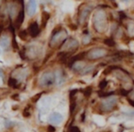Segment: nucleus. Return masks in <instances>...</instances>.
Instances as JSON below:
<instances>
[{"label":"nucleus","mask_w":134,"mask_h":132,"mask_svg":"<svg viewBox=\"0 0 134 132\" xmlns=\"http://www.w3.org/2000/svg\"><path fill=\"white\" fill-rule=\"evenodd\" d=\"M49 122L54 125H59L63 120V117L59 114V113H52L49 116Z\"/></svg>","instance_id":"obj_10"},{"label":"nucleus","mask_w":134,"mask_h":132,"mask_svg":"<svg viewBox=\"0 0 134 132\" xmlns=\"http://www.w3.org/2000/svg\"><path fill=\"white\" fill-rule=\"evenodd\" d=\"M22 115H23V117L25 118H30V116H31V106L27 105V107L24 108L23 112H22Z\"/></svg>","instance_id":"obj_15"},{"label":"nucleus","mask_w":134,"mask_h":132,"mask_svg":"<svg viewBox=\"0 0 134 132\" xmlns=\"http://www.w3.org/2000/svg\"><path fill=\"white\" fill-rule=\"evenodd\" d=\"M11 99L15 101H18L19 100V94H13V95L11 96Z\"/></svg>","instance_id":"obj_21"},{"label":"nucleus","mask_w":134,"mask_h":132,"mask_svg":"<svg viewBox=\"0 0 134 132\" xmlns=\"http://www.w3.org/2000/svg\"><path fill=\"white\" fill-rule=\"evenodd\" d=\"M37 10V2L36 1H28L27 5V12L29 16H32L35 15Z\"/></svg>","instance_id":"obj_11"},{"label":"nucleus","mask_w":134,"mask_h":132,"mask_svg":"<svg viewBox=\"0 0 134 132\" xmlns=\"http://www.w3.org/2000/svg\"><path fill=\"white\" fill-rule=\"evenodd\" d=\"M108 50L102 48H94L86 53V58L88 60H98L108 56Z\"/></svg>","instance_id":"obj_4"},{"label":"nucleus","mask_w":134,"mask_h":132,"mask_svg":"<svg viewBox=\"0 0 134 132\" xmlns=\"http://www.w3.org/2000/svg\"><path fill=\"white\" fill-rule=\"evenodd\" d=\"M48 132H56V129H55L53 126L49 125L48 127Z\"/></svg>","instance_id":"obj_23"},{"label":"nucleus","mask_w":134,"mask_h":132,"mask_svg":"<svg viewBox=\"0 0 134 132\" xmlns=\"http://www.w3.org/2000/svg\"><path fill=\"white\" fill-rule=\"evenodd\" d=\"M0 46H1L2 48H8L9 41H8V38H7V37H2V38L0 39Z\"/></svg>","instance_id":"obj_16"},{"label":"nucleus","mask_w":134,"mask_h":132,"mask_svg":"<svg viewBox=\"0 0 134 132\" xmlns=\"http://www.w3.org/2000/svg\"><path fill=\"white\" fill-rule=\"evenodd\" d=\"M92 10V7L87 5H83L80 7V12H79V23L83 25L87 22L88 18Z\"/></svg>","instance_id":"obj_6"},{"label":"nucleus","mask_w":134,"mask_h":132,"mask_svg":"<svg viewBox=\"0 0 134 132\" xmlns=\"http://www.w3.org/2000/svg\"><path fill=\"white\" fill-rule=\"evenodd\" d=\"M56 81V76L51 71H47L40 78V85L42 87H51Z\"/></svg>","instance_id":"obj_5"},{"label":"nucleus","mask_w":134,"mask_h":132,"mask_svg":"<svg viewBox=\"0 0 134 132\" xmlns=\"http://www.w3.org/2000/svg\"><path fill=\"white\" fill-rule=\"evenodd\" d=\"M65 132H70V131H69V130H68V131H65Z\"/></svg>","instance_id":"obj_24"},{"label":"nucleus","mask_w":134,"mask_h":132,"mask_svg":"<svg viewBox=\"0 0 134 132\" xmlns=\"http://www.w3.org/2000/svg\"><path fill=\"white\" fill-rule=\"evenodd\" d=\"M104 43H105L106 45H108L109 47H114V46H115V42L113 41V39H111V38L105 39V40H104Z\"/></svg>","instance_id":"obj_18"},{"label":"nucleus","mask_w":134,"mask_h":132,"mask_svg":"<svg viewBox=\"0 0 134 132\" xmlns=\"http://www.w3.org/2000/svg\"><path fill=\"white\" fill-rule=\"evenodd\" d=\"M66 40H67V32L61 26H58L52 31V36L49 41V47L51 48H55L57 47L61 48Z\"/></svg>","instance_id":"obj_2"},{"label":"nucleus","mask_w":134,"mask_h":132,"mask_svg":"<svg viewBox=\"0 0 134 132\" xmlns=\"http://www.w3.org/2000/svg\"><path fill=\"white\" fill-rule=\"evenodd\" d=\"M44 94V92H40V93H38V94H37V95H35L34 97H31V102L32 103H36V102H37L38 101V99L41 97V96Z\"/></svg>","instance_id":"obj_17"},{"label":"nucleus","mask_w":134,"mask_h":132,"mask_svg":"<svg viewBox=\"0 0 134 132\" xmlns=\"http://www.w3.org/2000/svg\"><path fill=\"white\" fill-rule=\"evenodd\" d=\"M80 44H79L78 40L75 38H72V37H69V38H67V40L64 42V44L62 45L61 48L64 49V52H69L71 53V51L77 49L79 48Z\"/></svg>","instance_id":"obj_7"},{"label":"nucleus","mask_w":134,"mask_h":132,"mask_svg":"<svg viewBox=\"0 0 134 132\" xmlns=\"http://www.w3.org/2000/svg\"><path fill=\"white\" fill-rule=\"evenodd\" d=\"M50 18V14L47 11H42L41 13V27L45 28Z\"/></svg>","instance_id":"obj_12"},{"label":"nucleus","mask_w":134,"mask_h":132,"mask_svg":"<svg viewBox=\"0 0 134 132\" xmlns=\"http://www.w3.org/2000/svg\"><path fill=\"white\" fill-rule=\"evenodd\" d=\"M93 26L99 33H104L108 28V18L105 11L98 10L94 13Z\"/></svg>","instance_id":"obj_1"},{"label":"nucleus","mask_w":134,"mask_h":132,"mask_svg":"<svg viewBox=\"0 0 134 132\" xmlns=\"http://www.w3.org/2000/svg\"><path fill=\"white\" fill-rule=\"evenodd\" d=\"M3 30H4V22L3 19H0V36H1Z\"/></svg>","instance_id":"obj_22"},{"label":"nucleus","mask_w":134,"mask_h":132,"mask_svg":"<svg viewBox=\"0 0 134 132\" xmlns=\"http://www.w3.org/2000/svg\"><path fill=\"white\" fill-rule=\"evenodd\" d=\"M7 85H8V87L14 88V89L20 88V86H19V84H18V81L16 78L10 77V78H8V81H7Z\"/></svg>","instance_id":"obj_13"},{"label":"nucleus","mask_w":134,"mask_h":132,"mask_svg":"<svg viewBox=\"0 0 134 132\" xmlns=\"http://www.w3.org/2000/svg\"><path fill=\"white\" fill-rule=\"evenodd\" d=\"M28 32L27 29H22L20 30L19 32H18V37H19V38L21 39V40L23 41H27V38H28Z\"/></svg>","instance_id":"obj_14"},{"label":"nucleus","mask_w":134,"mask_h":132,"mask_svg":"<svg viewBox=\"0 0 134 132\" xmlns=\"http://www.w3.org/2000/svg\"><path fill=\"white\" fill-rule=\"evenodd\" d=\"M24 2L21 1V5H20V9L19 11L18 12V15L16 16V19L14 21V26L15 28L18 29V28L21 27L22 24L24 22V19H25V9H24Z\"/></svg>","instance_id":"obj_8"},{"label":"nucleus","mask_w":134,"mask_h":132,"mask_svg":"<svg viewBox=\"0 0 134 132\" xmlns=\"http://www.w3.org/2000/svg\"><path fill=\"white\" fill-rule=\"evenodd\" d=\"M12 47H13V48H15V49H18V43H16V37H15V35L13 34L12 35Z\"/></svg>","instance_id":"obj_20"},{"label":"nucleus","mask_w":134,"mask_h":132,"mask_svg":"<svg viewBox=\"0 0 134 132\" xmlns=\"http://www.w3.org/2000/svg\"><path fill=\"white\" fill-rule=\"evenodd\" d=\"M91 91H92V88H90V87H88V88H86L84 89V92H83V94H84L85 96H86L87 97H90V94H91Z\"/></svg>","instance_id":"obj_19"},{"label":"nucleus","mask_w":134,"mask_h":132,"mask_svg":"<svg viewBox=\"0 0 134 132\" xmlns=\"http://www.w3.org/2000/svg\"><path fill=\"white\" fill-rule=\"evenodd\" d=\"M27 32L29 37H37V36L40 34V28L37 24V21H33L29 24V26H27Z\"/></svg>","instance_id":"obj_9"},{"label":"nucleus","mask_w":134,"mask_h":132,"mask_svg":"<svg viewBox=\"0 0 134 132\" xmlns=\"http://www.w3.org/2000/svg\"><path fill=\"white\" fill-rule=\"evenodd\" d=\"M118 102V99L115 96H109V97H104L99 103V108L103 112H109L115 108Z\"/></svg>","instance_id":"obj_3"}]
</instances>
